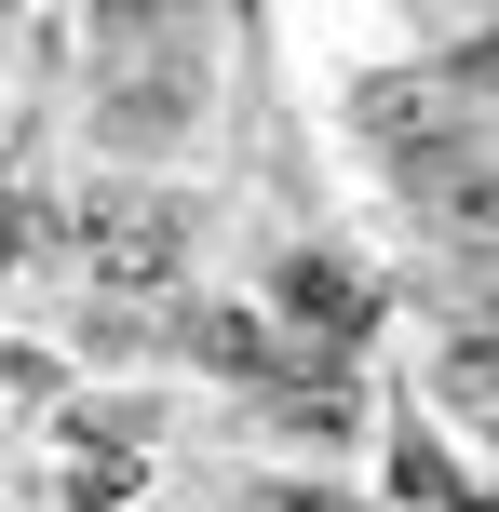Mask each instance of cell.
Returning <instances> with one entry per match:
<instances>
[{
    "label": "cell",
    "mask_w": 499,
    "mask_h": 512,
    "mask_svg": "<svg viewBox=\"0 0 499 512\" xmlns=\"http://www.w3.org/2000/svg\"><path fill=\"white\" fill-rule=\"evenodd\" d=\"M473 324H499V256H473Z\"/></svg>",
    "instance_id": "obj_12"
},
{
    "label": "cell",
    "mask_w": 499,
    "mask_h": 512,
    "mask_svg": "<svg viewBox=\"0 0 499 512\" xmlns=\"http://www.w3.org/2000/svg\"><path fill=\"white\" fill-rule=\"evenodd\" d=\"M176 27H203V0H95V41L135 54V41H176Z\"/></svg>",
    "instance_id": "obj_8"
},
{
    "label": "cell",
    "mask_w": 499,
    "mask_h": 512,
    "mask_svg": "<svg viewBox=\"0 0 499 512\" xmlns=\"http://www.w3.org/2000/svg\"><path fill=\"white\" fill-rule=\"evenodd\" d=\"M432 216H446L473 256H499V162H459V176H432Z\"/></svg>",
    "instance_id": "obj_7"
},
{
    "label": "cell",
    "mask_w": 499,
    "mask_h": 512,
    "mask_svg": "<svg viewBox=\"0 0 499 512\" xmlns=\"http://www.w3.org/2000/svg\"><path fill=\"white\" fill-rule=\"evenodd\" d=\"M432 81H446V108H459V122H473V108H499V27H473V41H459Z\"/></svg>",
    "instance_id": "obj_9"
},
{
    "label": "cell",
    "mask_w": 499,
    "mask_h": 512,
    "mask_svg": "<svg viewBox=\"0 0 499 512\" xmlns=\"http://www.w3.org/2000/svg\"><path fill=\"white\" fill-rule=\"evenodd\" d=\"M351 122H365V149H392L405 176H459V108L432 68H378L365 95H351Z\"/></svg>",
    "instance_id": "obj_4"
},
{
    "label": "cell",
    "mask_w": 499,
    "mask_h": 512,
    "mask_svg": "<svg viewBox=\"0 0 499 512\" xmlns=\"http://www.w3.org/2000/svg\"><path fill=\"white\" fill-rule=\"evenodd\" d=\"M54 243V216L41 203H14V189H0V270H27V256H41Z\"/></svg>",
    "instance_id": "obj_10"
},
{
    "label": "cell",
    "mask_w": 499,
    "mask_h": 512,
    "mask_svg": "<svg viewBox=\"0 0 499 512\" xmlns=\"http://www.w3.org/2000/svg\"><path fill=\"white\" fill-rule=\"evenodd\" d=\"M257 512H351V499H338V486H270Z\"/></svg>",
    "instance_id": "obj_11"
},
{
    "label": "cell",
    "mask_w": 499,
    "mask_h": 512,
    "mask_svg": "<svg viewBox=\"0 0 499 512\" xmlns=\"http://www.w3.org/2000/svg\"><path fill=\"white\" fill-rule=\"evenodd\" d=\"M486 14H499V0H486Z\"/></svg>",
    "instance_id": "obj_13"
},
{
    "label": "cell",
    "mask_w": 499,
    "mask_h": 512,
    "mask_svg": "<svg viewBox=\"0 0 499 512\" xmlns=\"http://www.w3.org/2000/svg\"><path fill=\"white\" fill-rule=\"evenodd\" d=\"M68 243L95 256V283H108V297H176V270H189V203H176V189L108 176L95 203L68 216Z\"/></svg>",
    "instance_id": "obj_1"
},
{
    "label": "cell",
    "mask_w": 499,
    "mask_h": 512,
    "mask_svg": "<svg viewBox=\"0 0 499 512\" xmlns=\"http://www.w3.org/2000/svg\"><path fill=\"white\" fill-rule=\"evenodd\" d=\"M257 324L284 337L297 364H351V351H365V337H378V283L351 270V256H324V243H297L284 270L257 283Z\"/></svg>",
    "instance_id": "obj_3"
},
{
    "label": "cell",
    "mask_w": 499,
    "mask_h": 512,
    "mask_svg": "<svg viewBox=\"0 0 499 512\" xmlns=\"http://www.w3.org/2000/svg\"><path fill=\"white\" fill-rule=\"evenodd\" d=\"M162 351H176V364H203V378H243V391L297 364L284 337L257 324V297H176V310H162Z\"/></svg>",
    "instance_id": "obj_5"
},
{
    "label": "cell",
    "mask_w": 499,
    "mask_h": 512,
    "mask_svg": "<svg viewBox=\"0 0 499 512\" xmlns=\"http://www.w3.org/2000/svg\"><path fill=\"white\" fill-rule=\"evenodd\" d=\"M95 135H108L122 162L189 149V135H203V27H176V41H135L122 68H108V95H95Z\"/></svg>",
    "instance_id": "obj_2"
},
{
    "label": "cell",
    "mask_w": 499,
    "mask_h": 512,
    "mask_svg": "<svg viewBox=\"0 0 499 512\" xmlns=\"http://www.w3.org/2000/svg\"><path fill=\"white\" fill-rule=\"evenodd\" d=\"M432 391H446L459 418H486L499 405V324H459L446 351H432Z\"/></svg>",
    "instance_id": "obj_6"
}]
</instances>
